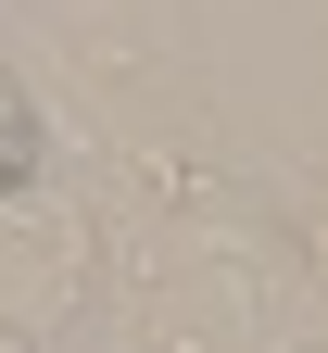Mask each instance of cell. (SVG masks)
I'll list each match as a JSON object with an SVG mask.
<instances>
[{"mask_svg": "<svg viewBox=\"0 0 328 353\" xmlns=\"http://www.w3.org/2000/svg\"><path fill=\"white\" fill-rule=\"evenodd\" d=\"M38 152H51V126H38V101H26V76L0 63V202L38 176Z\"/></svg>", "mask_w": 328, "mask_h": 353, "instance_id": "6da1fadb", "label": "cell"}]
</instances>
